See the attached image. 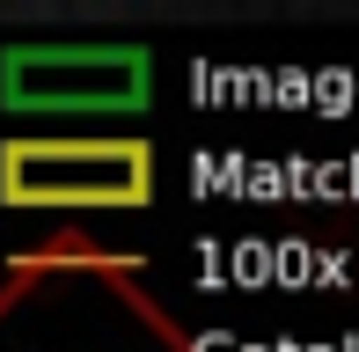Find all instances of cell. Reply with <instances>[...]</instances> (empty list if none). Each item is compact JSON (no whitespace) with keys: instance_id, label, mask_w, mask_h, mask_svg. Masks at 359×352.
Returning <instances> with one entry per match:
<instances>
[{"instance_id":"7a4b0ae2","label":"cell","mask_w":359,"mask_h":352,"mask_svg":"<svg viewBox=\"0 0 359 352\" xmlns=\"http://www.w3.org/2000/svg\"><path fill=\"white\" fill-rule=\"evenodd\" d=\"M161 191L154 140L140 133H15L0 140L8 213H147Z\"/></svg>"},{"instance_id":"6da1fadb","label":"cell","mask_w":359,"mask_h":352,"mask_svg":"<svg viewBox=\"0 0 359 352\" xmlns=\"http://www.w3.org/2000/svg\"><path fill=\"white\" fill-rule=\"evenodd\" d=\"M0 352H191V338L147 294L140 257L95 235H52L8 257Z\"/></svg>"},{"instance_id":"3957f363","label":"cell","mask_w":359,"mask_h":352,"mask_svg":"<svg viewBox=\"0 0 359 352\" xmlns=\"http://www.w3.org/2000/svg\"><path fill=\"white\" fill-rule=\"evenodd\" d=\"M0 103L15 118H140L154 103L147 44H8Z\"/></svg>"}]
</instances>
